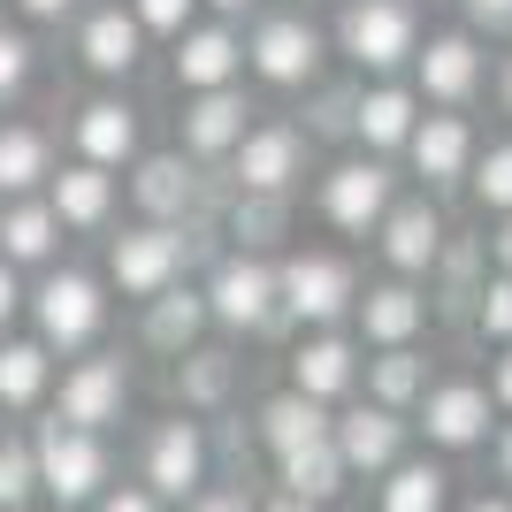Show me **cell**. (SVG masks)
<instances>
[{"label": "cell", "mask_w": 512, "mask_h": 512, "mask_svg": "<svg viewBox=\"0 0 512 512\" xmlns=\"http://www.w3.org/2000/svg\"><path fill=\"white\" fill-rule=\"evenodd\" d=\"M23 306H31V337L46 352H92V337L107 329V291L85 268H46Z\"/></svg>", "instance_id": "obj_1"}, {"label": "cell", "mask_w": 512, "mask_h": 512, "mask_svg": "<svg viewBox=\"0 0 512 512\" xmlns=\"http://www.w3.org/2000/svg\"><path fill=\"white\" fill-rule=\"evenodd\" d=\"M31 444H39V490L54 497L62 512H92L107 497V474H115V467H107V444H100V436L46 421Z\"/></svg>", "instance_id": "obj_2"}, {"label": "cell", "mask_w": 512, "mask_h": 512, "mask_svg": "<svg viewBox=\"0 0 512 512\" xmlns=\"http://www.w3.org/2000/svg\"><path fill=\"white\" fill-rule=\"evenodd\" d=\"M337 46H344V62L352 69H398L421 54V8L413 0H352L337 16Z\"/></svg>", "instance_id": "obj_3"}, {"label": "cell", "mask_w": 512, "mask_h": 512, "mask_svg": "<svg viewBox=\"0 0 512 512\" xmlns=\"http://www.w3.org/2000/svg\"><path fill=\"white\" fill-rule=\"evenodd\" d=\"M184 253H192V230H161V222H130L115 245H107V283L123 299H161L176 276H184Z\"/></svg>", "instance_id": "obj_4"}, {"label": "cell", "mask_w": 512, "mask_h": 512, "mask_svg": "<svg viewBox=\"0 0 512 512\" xmlns=\"http://www.w3.org/2000/svg\"><path fill=\"white\" fill-rule=\"evenodd\" d=\"M123 406H130V367H123V352H85V360H69L62 390H54V421H62V428L107 436V428L123 421Z\"/></svg>", "instance_id": "obj_5"}, {"label": "cell", "mask_w": 512, "mask_h": 512, "mask_svg": "<svg viewBox=\"0 0 512 512\" xmlns=\"http://www.w3.org/2000/svg\"><path fill=\"white\" fill-rule=\"evenodd\" d=\"M276 306H283V321H314V329H329L337 314L360 306V283H352V268H344L337 253H291L276 268Z\"/></svg>", "instance_id": "obj_6"}, {"label": "cell", "mask_w": 512, "mask_h": 512, "mask_svg": "<svg viewBox=\"0 0 512 512\" xmlns=\"http://www.w3.org/2000/svg\"><path fill=\"white\" fill-rule=\"evenodd\" d=\"M390 207H398V176H390L375 153H352V161H337V169L321 176V214H329L344 237L383 230Z\"/></svg>", "instance_id": "obj_7"}, {"label": "cell", "mask_w": 512, "mask_h": 512, "mask_svg": "<svg viewBox=\"0 0 512 512\" xmlns=\"http://www.w3.org/2000/svg\"><path fill=\"white\" fill-rule=\"evenodd\" d=\"M230 176L245 199H291V184L306 176V130H291V123L245 130V146L230 153Z\"/></svg>", "instance_id": "obj_8"}, {"label": "cell", "mask_w": 512, "mask_h": 512, "mask_svg": "<svg viewBox=\"0 0 512 512\" xmlns=\"http://www.w3.org/2000/svg\"><path fill=\"white\" fill-rule=\"evenodd\" d=\"M207 314L222 321V329H268V321H283V306H276V268H268L260 253H230V260L207 276Z\"/></svg>", "instance_id": "obj_9"}, {"label": "cell", "mask_w": 512, "mask_h": 512, "mask_svg": "<svg viewBox=\"0 0 512 512\" xmlns=\"http://www.w3.org/2000/svg\"><path fill=\"white\" fill-rule=\"evenodd\" d=\"M146 490L161 497V505H184V497L207 490V428L199 421H161L146 436Z\"/></svg>", "instance_id": "obj_10"}, {"label": "cell", "mask_w": 512, "mask_h": 512, "mask_svg": "<svg viewBox=\"0 0 512 512\" xmlns=\"http://www.w3.org/2000/svg\"><path fill=\"white\" fill-rule=\"evenodd\" d=\"M321 54H329V46H321V31L306 16H268L253 39H245V62H253L268 85H283V92L314 85V77H321Z\"/></svg>", "instance_id": "obj_11"}, {"label": "cell", "mask_w": 512, "mask_h": 512, "mask_svg": "<svg viewBox=\"0 0 512 512\" xmlns=\"http://www.w3.org/2000/svg\"><path fill=\"white\" fill-rule=\"evenodd\" d=\"M245 92L237 85H222V92H192L184 100V115H176V153H192V161H230L237 146H245Z\"/></svg>", "instance_id": "obj_12"}, {"label": "cell", "mask_w": 512, "mask_h": 512, "mask_svg": "<svg viewBox=\"0 0 512 512\" xmlns=\"http://www.w3.org/2000/svg\"><path fill=\"white\" fill-rule=\"evenodd\" d=\"M130 199H138L146 222L184 230V214L199 207V161L192 153H138L130 161Z\"/></svg>", "instance_id": "obj_13"}, {"label": "cell", "mask_w": 512, "mask_h": 512, "mask_svg": "<svg viewBox=\"0 0 512 512\" xmlns=\"http://www.w3.org/2000/svg\"><path fill=\"white\" fill-rule=\"evenodd\" d=\"M69 130H77V161H92V169H107V176L138 161V107H130V100H115V92L85 100Z\"/></svg>", "instance_id": "obj_14"}, {"label": "cell", "mask_w": 512, "mask_h": 512, "mask_svg": "<svg viewBox=\"0 0 512 512\" xmlns=\"http://www.w3.org/2000/svg\"><path fill=\"white\" fill-rule=\"evenodd\" d=\"M237 69H245V39H237L230 23H192L176 39V85H184V100L237 85Z\"/></svg>", "instance_id": "obj_15"}, {"label": "cell", "mask_w": 512, "mask_h": 512, "mask_svg": "<svg viewBox=\"0 0 512 512\" xmlns=\"http://www.w3.org/2000/svg\"><path fill=\"white\" fill-rule=\"evenodd\" d=\"M329 444L344 451L352 474H390L398 451H406V421H398L390 406H352L344 421H329Z\"/></svg>", "instance_id": "obj_16"}, {"label": "cell", "mask_w": 512, "mask_h": 512, "mask_svg": "<svg viewBox=\"0 0 512 512\" xmlns=\"http://www.w3.org/2000/svg\"><path fill=\"white\" fill-rule=\"evenodd\" d=\"M413 77H421L428 100H474V85H482V46H474V31H436V39L413 54Z\"/></svg>", "instance_id": "obj_17"}, {"label": "cell", "mask_w": 512, "mask_h": 512, "mask_svg": "<svg viewBox=\"0 0 512 512\" xmlns=\"http://www.w3.org/2000/svg\"><path fill=\"white\" fill-rule=\"evenodd\" d=\"M444 214L428 207V199H398V207L383 214V260L398 268V276H428L436 260H444Z\"/></svg>", "instance_id": "obj_18"}, {"label": "cell", "mask_w": 512, "mask_h": 512, "mask_svg": "<svg viewBox=\"0 0 512 512\" xmlns=\"http://www.w3.org/2000/svg\"><path fill=\"white\" fill-rule=\"evenodd\" d=\"M421 428H428V444H444V451H467L490 436V390L482 383H436L421 398Z\"/></svg>", "instance_id": "obj_19"}, {"label": "cell", "mask_w": 512, "mask_h": 512, "mask_svg": "<svg viewBox=\"0 0 512 512\" xmlns=\"http://www.w3.org/2000/svg\"><path fill=\"white\" fill-rule=\"evenodd\" d=\"M138 54H146V31H138L130 8H92V16L77 23V62H85L92 77H130Z\"/></svg>", "instance_id": "obj_20"}, {"label": "cell", "mask_w": 512, "mask_h": 512, "mask_svg": "<svg viewBox=\"0 0 512 512\" xmlns=\"http://www.w3.org/2000/svg\"><path fill=\"white\" fill-rule=\"evenodd\" d=\"M46 207L62 230H107V214H115V176L92 169V161H69V169L46 176Z\"/></svg>", "instance_id": "obj_21"}, {"label": "cell", "mask_w": 512, "mask_h": 512, "mask_svg": "<svg viewBox=\"0 0 512 512\" xmlns=\"http://www.w3.org/2000/svg\"><path fill=\"white\" fill-rule=\"evenodd\" d=\"M54 253H62V222H54L46 192L8 199V207H0V260H8V268H54Z\"/></svg>", "instance_id": "obj_22"}, {"label": "cell", "mask_w": 512, "mask_h": 512, "mask_svg": "<svg viewBox=\"0 0 512 512\" xmlns=\"http://www.w3.org/2000/svg\"><path fill=\"white\" fill-rule=\"evenodd\" d=\"M413 123H421V92H406V85H375V92H360V107H352V138H360L367 153L413 146Z\"/></svg>", "instance_id": "obj_23"}, {"label": "cell", "mask_w": 512, "mask_h": 512, "mask_svg": "<svg viewBox=\"0 0 512 512\" xmlns=\"http://www.w3.org/2000/svg\"><path fill=\"white\" fill-rule=\"evenodd\" d=\"M421 321H428V299L413 291L406 276H398V283H375V291L360 299V337L375 344V352L413 344V337H421Z\"/></svg>", "instance_id": "obj_24"}, {"label": "cell", "mask_w": 512, "mask_h": 512, "mask_svg": "<svg viewBox=\"0 0 512 512\" xmlns=\"http://www.w3.org/2000/svg\"><path fill=\"white\" fill-rule=\"evenodd\" d=\"M406 153H413V169H421L428 184H459V176L474 169V130H467V115H421Z\"/></svg>", "instance_id": "obj_25"}, {"label": "cell", "mask_w": 512, "mask_h": 512, "mask_svg": "<svg viewBox=\"0 0 512 512\" xmlns=\"http://www.w3.org/2000/svg\"><path fill=\"white\" fill-rule=\"evenodd\" d=\"M54 176V138L39 123H0V199H39Z\"/></svg>", "instance_id": "obj_26"}, {"label": "cell", "mask_w": 512, "mask_h": 512, "mask_svg": "<svg viewBox=\"0 0 512 512\" xmlns=\"http://www.w3.org/2000/svg\"><path fill=\"white\" fill-rule=\"evenodd\" d=\"M207 291H192V283H169L161 299H146V344L153 352H169V360H184L199 344V329H207Z\"/></svg>", "instance_id": "obj_27"}, {"label": "cell", "mask_w": 512, "mask_h": 512, "mask_svg": "<svg viewBox=\"0 0 512 512\" xmlns=\"http://www.w3.org/2000/svg\"><path fill=\"white\" fill-rule=\"evenodd\" d=\"M260 444L276 451V459H291V451H306V444H321L329 436V406L321 398H306V390H276L268 406H260Z\"/></svg>", "instance_id": "obj_28"}, {"label": "cell", "mask_w": 512, "mask_h": 512, "mask_svg": "<svg viewBox=\"0 0 512 512\" xmlns=\"http://www.w3.org/2000/svg\"><path fill=\"white\" fill-rule=\"evenodd\" d=\"M54 390V352L39 337H0V413H31Z\"/></svg>", "instance_id": "obj_29"}, {"label": "cell", "mask_w": 512, "mask_h": 512, "mask_svg": "<svg viewBox=\"0 0 512 512\" xmlns=\"http://www.w3.org/2000/svg\"><path fill=\"white\" fill-rule=\"evenodd\" d=\"M352 375H360V352H352L344 337H329V329H321V337H306L299 352H291V390H306V398H321V406H329V398H344V390H352Z\"/></svg>", "instance_id": "obj_30"}, {"label": "cell", "mask_w": 512, "mask_h": 512, "mask_svg": "<svg viewBox=\"0 0 512 512\" xmlns=\"http://www.w3.org/2000/svg\"><path fill=\"white\" fill-rule=\"evenodd\" d=\"M413 398H428V360L413 352V344H398V352H375V360H367V406L406 413Z\"/></svg>", "instance_id": "obj_31"}, {"label": "cell", "mask_w": 512, "mask_h": 512, "mask_svg": "<svg viewBox=\"0 0 512 512\" xmlns=\"http://www.w3.org/2000/svg\"><path fill=\"white\" fill-rule=\"evenodd\" d=\"M276 474H283V490L291 497H306V505H329V497L344 490V451L321 436V444H306V451H291V459H276Z\"/></svg>", "instance_id": "obj_32"}, {"label": "cell", "mask_w": 512, "mask_h": 512, "mask_svg": "<svg viewBox=\"0 0 512 512\" xmlns=\"http://www.w3.org/2000/svg\"><path fill=\"white\" fill-rule=\"evenodd\" d=\"M230 375H237V360L230 352H184L176 360V398H184V413H207V406H222L230 398Z\"/></svg>", "instance_id": "obj_33"}, {"label": "cell", "mask_w": 512, "mask_h": 512, "mask_svg": "<svg viewBox=\"0 0 512 512\" xmlns=\"http://www.w3.org/2000/svg\"><path fill=\"white\" fill-rule=\"evenodd\" d=\"M444 497H451V474L428 467V459H398L383 482V512H444Z\"/></svg>", "instance_id": "obj_34"}, {"label": "cell", "mask_w": 512, "mask_h": 512, "mask_svg": "<svg viewBox=\"0 0 512 512\" xmlns=\"http://www.w3.org/2000/svg\"><path fill=\"white\" fill-rule=\"evenodd\" d=\"M31 497H39V444L0 436V512H31Z\"/></svg>", "instance_id": "obj_35"}, {"label": "cell", "mask_w": 512, "mask_h": 512, "mask_svg": "<svg viewBox=\"0 0 512 512\" xmlns=\"http://www.w3.org/2000/svg\"><path fill=\"white\" fill-rule=\"evenodd\" d=\"M467 176H474V207H482V214H505V222H512V146H490Z\"/></svg>", "instance_id": "obj_36"}, {"label": "cell", "mask_w": 512, "mask_h": 512, "mask_svg": "<svg viewBox=\"0 0 512 512\" xmlns=\"http://www.w3.org/2000/svg\"><path fill=\"white\" fill-rule=\"evenodd\" d=\"M283 214H291V199H245V192H237L230 237H245V253H253V245H268V237L283 230Z\"/></svg>", "instance_id": "obj_37"}, {"label": "cell", "mask_w": 512, "mask_h": 512, "mask_svg": "<svg viewBox=\"0 0 512 512\" xmlns=\"http://www.w3.org/2000/svg\"><path fill=\"white\" fill-rule=\"evenodd\" d=\"M474 329L497 344H512V268H497L490 283H482V299H474Z\"/></svg>", "instance_id": "obj_38"}, {"label": "cell", "mask_w": 512, "mask_h": 512, "mask_svg": "<svg viewBox=\"0 0 512 512\" xmlns=\"http://www.w3.org/2000/svg\"><path fill=\"white\" fill-rule=\"evenodd\" d=\"M23 85H31V39H23L16 23H0V107L16 100Z\"/></svg>", "instance_id": "obj_39"}, {"label": "cell", "mask_w": 512, "mask_h": 512, "mask_svg": "<svg viewBox=\"0 0 512 512\" xmlns=\"http://www.w3.org/2000/svg\"><path fill=\"white\" fill-rule=\"evenodd\" d=\"M192 8L199 0H130L138 31H161V39H184V31H192Z\"/></svg>", "instance_id": "obj_40"}, {"label": "cell", "mask_w": 512, "mask_h": 512, "mask_svg": "<svg viewBox=\"0 0 512 512\" xmlns=\"http://www.w3.org/2000/svg\"><path fill=\"white\" fill-rule=\"evenodd\" d=\"M92 512H161V497H153L146 482H107V497Z\"/></svg>", "instance_id": "obj_41"}, {"label": "cell", "mask_w": 512, "mask_h": 512, "mask_svg": "<svg viewBox=\"0 0 512 512\" xmlns=\"http://www.w3.org/2000/svg\"><path fill=\"white\" fill-rule=\"evenodd\" d=\"M352 107H360V92H321L314 130H352Z\"/></svg>", "instance_id": "obj_42"}, {"label": "cell", "mask_w": 512, "mask_h": 512, "mask_svg": "<svg viewBox=\"0 0 512 512\" xmlns=\"http://www.w3.org/2000/svg\"><path fill=\"white\" fill-rule=\"evenodd\" d=\"M474 31H512V0H459Z\"/></svg>", "instance_id": "obj_43"}, {"label": "cell", "mask_w": 512, "mask_h": 512, "mask_svg": "<svg viewBox=\"0 0 512 512\" xmlns=\"http://www.w3.org/2000/svg\"><path fill=\"white\" fill-rule=\"evenodd\" d=\"M23 299H31V291H23V276L8 268V260H0V337H8V321L23 314Z\"/></svg>", "instance_id": "obj_44"}, {"label": "cell", "mask_w": 512, "mask_h": 512, "mask_svg": "<svg viewBox=\"0 0 512 512\" xmlns=\"http://www.w3.org/2000/svg\"><path fill=\"white\" fill-rule=\"evenodd\" d=\"M192 512H253V505H245V490H199Z\"/></svg>", "instance_id": "obj_45"}, {"label": "cell", "mask_w": 512, "mask_h": 512, "mask_svg": "<svg viewBox=\"0 0 512 512\" xmlns=\"http://www.w3.org/2000/svg\"><path fill=\"white\" fill-rule=\"evenodd\" d=\"M490 406H505V413H512V344H505V360L490 367Z\"/></svg>", "instance_id": "obj_46"}, {"label": "cell", "mask_w": 512, "mask_h": 512, "mask_svg": "<svg viewBox=\"0 0 512 512\" xmlns=\"http://www.w3.org/2000/svg\"><path fill=\"white\" fill-rule=\"evenodd\" d=\"M16 8H23V16H31V23H62L69 8H77V0H16Z\"/></svg>", "instance_id": "obj_47"}, {"label": "cell", "mask_w": 512, "mask_h": 512, "mask_svg": "<svg viewBox=\"0 0 512 512\" xmlns=\"http://www.w3.org/2000/svg\"><path fill=\"white\" fill-rule=\"evenodd\" d=\"M497 474L512 482V421H505V436H497Z\"/></svg>", "instance_id": "obj_48"}, {"label": "cell", "mask_w": 512, "mask_h": 512, "mask_svg": "<svg viewBox=\"0 0 512 512\" xmlns=\"http://www.w3.org/2000/svg\"><path fill=\"white\" fill-rule=\"evenodd\" d=\"M268 512H321V505H306V497H291V490H283V497H276Z\"/></svg>", "instance_id": "obj_49"}, {"label": "cell", "mask_w": 512, "mask_h": 512, "mask_svg": "<svg viewBox=\"0 0 512 512\" xmlns=\"http://www.w3.org/2000/svg\"><path fill=\"white\" fill-rule=\"evenodd\" d=\"M467 512H512V497H474Z\"/></svg>", "instance_id": "obj_50"}, {"label": "cell", "mask_w": 512, "mask_h": 512, "mask_svg": "<svg viewBox=\"0 0 512 512\" xmlns=\"http://www.w3.org/2000/svg\"><path fill=\"white\" fill-rule=\"evenodd\" d=\"M490 245H497V260H505V268H512V222H505V230L490 237Z\"/></svg>", "instance_id": "obj_51"}, {"label": "cell", "mask_w": 512, "mask_h": 512, "mask_svg": "<svg viewBox=\"0 0 512 512\" xmlns=\"http://www.w3.org/2000/svg\"><path fill=\"white\" fill-rule=\"evenodd\" d=\"M214 8H222V16H237V8H253V0H214Z\"/></svg>", "instance_id": "obj_52"}, {"label": "cell", "mask_w": 512, "mask_h": 512, "mask_svg": "<svg viewBox=\"0 0 512 512\" xmlns=\"http://www.w3.org/2000/svg\"><path fill=\"white\" fill-rule=\"evenodd\" d=\"M505 107H512V62H505Z\"/></svg>", "instance_id": "obj_53"}, {"label": "cell", "mask_w": 512, "mask_h": 512, "mask_svg": "<svg viewBox=\"0 0 512 512\" xmlns=\"http://www.w3.org/2000/svg\"><path fill=\"white\" fill-rule=\"evenodd\" d=\"M0 436H8V421H0Z\"/></svg>", "instance_id": "obj_54"}]
</instances>
